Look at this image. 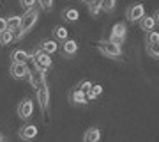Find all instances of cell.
Segmentation results:
<instances>
[{"instance_id":"cell-7","label":"cell","mask_w":159,"mask_h":142,"mask_svg":"<svg viewBox=\"0 0 159 142\" xmlns=\"http://www.w3.org/2000/svg\"><path fill=\"white\" fill-rule=\"evenodd\" d=\"M9 71H11L12 78H25L29 75V66L25 62H12Z\"/></svg>"},{"instance_id":"cell-14","label":"cell","mask_w":159,"mask_h":142,"mask_svg":"<svg viewBox=\"0 0 159 142\" xmlns=\"http://www.w3.org/2000/svg\"><path fill=\"white\" fill-rule=\"evenodd\" d=\"M11 59H12V62H29V59H30V55L27 53L25 50H14L11 53Z\"/></svg>"},{"instance_id":"cell-3","label":"cell","mask_w":159,"mask_h":142,"mask_svg":"<svg viewBox=\"0 0 159 142\" xmlns=\"http://www.w3.org/2000/svg\"><path fill=\"white\" fill-rule=\"evenodd\" d=\"M30 59L34 61V66L35 68H39V69H43V71H46V69L51 66V57H50V53H46V51H43L41 48H37V50L30 55Z\"/></svg>"},{"instance_id":"cell-12","label":"cell","mask_w":159,"mask_h":142,"mask_svg":"<svg viewBox=\"0 0 159 142\" xmlns=\"http://www.w3.org/2000/svg\"><path fill=\"white\" fill-rule=\"evenodd\" d=\"M62 51L66 53V55H74L76 51H78V43L73 39H66L62 45Z\"/></svg>"},{"instance_id":"cell-8","label":"cell","mask_w":159,"mask_h":142,"mask_svg":"<svg viewBox=\"0 0 159 142\" xmlns=\"http://www.w3.org/2000/svg\"><path fill=\"white\" fill-rule=\"evenodd\" d=\"M18 114H20L21 119H29L30 115L34 114V103H32V100H23L18 105Z\"/></svg>"},{"instance_id":"cell-17","label":"cell","mask_w":159,"mask_h":142,"mask_svg":"<svg viewBox=\"0 0 159 142\" xmlns=\"http://www.w3.org/2000/svg\"><path fill=\"white\" fill-rule=\"evenodd\" d=\"M20 23H21V16H11V18H7V30L16 32L18 28H20Z\"/></svg>"},{"instance_id":"cell-6","label":"cell","mask_w":159,"mask_h":142,"mask_svg":"<svg viewBox=\"0 0 159 142\" xmlns=\"http://www.w3.org/2000/svg\"><path fill=\"white\" fill-rule=\"evenodd\" d=\"M35 92H37V100H39L41 108L48 110V107H50V89H48V85L43 84L39 89H35Z\"/></svg>"},{"instance_id":"cell-27","label":"cell","mask_w":159,"mask_h":142,"mask_svg":"<svg viewBox=\"0 0 159 142\" xmlns=\"http://www.w3.org/2000/svg\"><path fill=\"white\" fill-rule=\"evenodd\" d=\"M147 41H148V43H157V41H159V32H156V30H150V32H148Z\"/></svg>"},{"instance_id":"cell-30","label":"cell","mask_w":159,"mask_h":142,"mask_svg":"<svg viewBox=\"0 0 159 142\" xmlns=\"http://www.w3.org/2000/svg\"><path fill=\"white\" fill-rule=\"evenodd\" d=\"M154 20H156V23H159V11L156 12V18H154Z\"/></svg>"},{"instance_id":"cell-23","label":"cell","mask_w":159,"mask_h":142,"mask_svg":"<svg viewBox=\"0 0 159 142\" xmlns=\"http://www.w3.org/2000/svg\"><path fill=\"white\" fill-rule=\"evenodd\" d=\"M115 4H117L115 0H101V9L110 12V11H113L115 9Z\"/></svg>"},{"instance_id":"cell-15","label":"cell","mask_w":159,"mask_h":142,"mask_svg":"<svg viewBox=\"0 0 159 142\" xmlns=\"http://www.w3.org/2000/svg\"><path fill=\"white\" fill-rule=\"evenodd\" d=\"M140 22H142V28L145 32H150V30L156 28V20H154V16H143Z\"/></svg>"},{"instance_id":"cell-31","label":"cell","mask_w":159,"mask_h":142,"mask_svg":"<svg viewBox=\"0 0 159 142\" xmlns=\"http://www.w3.org/2000/svg\"><path fill=\"white\" fill-rule=\"evenodd\" d=\"M81 2H85V4H89V2H92V0H81Z\"/></svg>"},{"instance_id":"cell-13","label":"cell","mask_w":159,"mask_h":142,"mask_svg":"<svg viewBox=\"0 0 159 142\" xmlns=\"http://www.w3.org/2000/svg\"><path fill=\"white\" fill-rule=\"evenodd\" d=\"M71 101L74 103V105H85L89 100H87V94L83 91H80V89H76V91L71 92Z\"/></svg>"},{"instance_id":"cell-18","label":"cell","mask_w":159,"mask_h":142,"mask_svg":"<svg viewBox=\"0 0 159 142\" xmlns=\"http://www.w3.org/2000/svg\"><path fill=\"white\" fill-rule=\"evenodd\" d=\"M12 41H14V34H12L11 30H4V32H0V45H11Z\"/></svg>"},{"instance_id":"cell-24","label":"cell","mask_w":159,"mask_h":142,"mask_svg":"<svg viewBox=\"0 0 159 142\" xmlns=\"http://www.w3.org/2000/svg\"><path fill=\"white\" fill-rule=\"evenodd\" d=\"M147 51L152 57H159V41H157V43H148V45H147Z\"/></svg>"},{"instance_id":"cell-22","label":"cell","mask_w":159,"mask_h":142,"mask_svg":"<svg viewBox=\"0 0 159 142\" xmlns=\"http://www.w3.org/2000/svg\"><path fill=\"white\" fill-rule=\"evenodd\" d=\"M89 11L92 14H97V12L101 11V0H92V2H89Z\"/></svg>"},{"instance_id":"cell-9","label":"cell","mask_w":159,"mask_h":142,"mask_svg":"<svg viewBox=\"0 0 159 142\" xmlns=\"http://www.w3.org/2000/svg\"><path fill=\"white\" fill-rule=\"evenodd\" d=\"M145 14V7L142 4H134V6L129 7V11H127V18H129V22H140Z\"/></svg>"},{"instance_id":"cell-26","label":"cell","mask_w":159,"mask_h":142,"mask_svg":"<svg viewBox=\"0 0 159 142\" xmlns=\"http://www.w3.org/2000/svg\"><path fill=\"white\" fill-rule=\"evenodd\" d=\"M41 4V7L44 9V11H50L51 7H53V0H37Z\"/></svg>"},{"instance_id":"cell-16","label":"cell","mask_w":159,"mask_h":142,"mask_svg":"<svg viewBox=\"0 0 159 142\" xmlns=\"http://www.w3.org/2000/svg\"><path fill=\"white\" fill-rule=\"evenodd\" d=\"M41 50L43 51H46V53H55V51L58 50V45H57V41H51V39H48V41H44L43 43V46H41Z\"/></svg>"},{"instance_id":"cell-19","label":"cell","mask_w":159,"mask_h":142,"mask_svg":"<svg viewBox=\"0 0 159 142\" xmlns=\"http://www.w3.org/2000/svg\"><path fill=\"white\" fill-rule=\"evenodd\" d=\"M85 94H87V100H94V98H97V96H101V94H102V87H101V85L92 84L90 91L85 92Z\"/></svg>"},{"instance_id":"cell-5","label":"cell","mask_w":159,"mask_h":142,"mask_svg":"<svg viewBox=\"0 0 159 142\" xmlns=\"http://www.w3.org/2000/svg\"><path fill=\"white\" fill-rule=\"evenodd\" d=\"M125 34H127V28H125L124 23H117L113 28H111V36H110V41L115 43V45H122L125 39Z\"/></svg>"},{"instance_id":"cell-11","label":"cell","mask_w":159,"mask_h":142,"mask_svg":"<svg viewBox=\"0 0 159 142\" xmlns=\"http://www.w3.org/2000/svg\"><path fill=\"white\" fill-rule=\"evenodd\" d=\"M99 140H101V130L99 128H89L85 131L83 142H99Z\"/></svg>"},{"instance_id":"cell-1","label":"cell","mask_w":159,"mask_h":142,"mask_svg":"<svg viewBox=\"0 0 159 142\" xmlns=\"http://www.w3.org/2000/svg\"><path fill=\"white\" fill-rule=\"evenodd\" d=\"M37 20H39V11H37V9H29V11H27V12L21 16L20 28H18L16 32H12V34H14V41H16V39H21L23 36L27 34L30 28H32L35 23H37Z\"/></svg>"},{"instance_id":"cell-32","label":"cell","mask_w":159,"mask_h":142,"mask_svg":"<svg viewBox=\"0 0 159 142\" xmlns=\"http://www.w3.org/2000/svg\"><path fill=\"white\" fill-rule=\"evenodd\" d=\"M0 142H4V137H2V133H0Z\"/></svg>"},{"instance_id":"cell-2","label":"cell","mask_w":159,"mask_h":142,"mask_svg":"<svg viewBox=\"0 0 159 142\" xmlns=\"http://www.w3.org/2000/svg\"><path fill=\"white\" fill-rule=\"evenodd\" d=\"M97 48L104 57H111V59H119L122 55V48L119 45H115L111 41H99L97 43Z\"/></svg>"},{"instance_id":"cell-29","label":"cell","mask_w":159,"mask_h":142,"mask_svg":"<svg viewBox=\"0 0 159 142\" xmlns=\"http://www.w3.org/2000/svg\"><path fill=\"white\" fill-rule=\"evenodd\" d=\"M7 28V20L6 18H0V32H4Z\"/></svg>"},{"instance_id":"cell-20","label":"cell","mask_w":159,"mask_h":142,"mask_svg":"<svg viewBox=\"0 0 159 142\" xmlns=\"http://www.w3.org/2000/svg\"><path fill=\"white\" fill-rule=\"evenodd\" d=\"M78 18H80L78 9H66L64 11V20H67V22H76Z\"/></svg>"},{"instance_id":"cell-28","label":"cell","mask_w":159,"mask_h":142,"mask_svg":"<svg viewBox=\"0 0 159 142\" xmlns=\"http://www.w3.org/2000/svg\"><path fill=\"white\" fill-rule=\"evenodd\" d=\"M90 87H92L90 82H81L78 89H80V91H83V92H89V91H90Z\"/></svg>"},{"instance_id":"cell-10","label":"cell","mask_w":159,"mask_h":142,"mask_svg":"<svg viewBox=\"0 0 159 142\" xmlns=\"http://www.w3.org/2000/svg\"><path fill=\"white\" fill-rule=\"evenodd\" d=\"M37 135V128L34 125H25L20 128V139L21 140H32Z\"/></svg>"},{"instance_id":"cell-25","label":"cell","mask_w":159,"mask_h":142,"mask_svg":"<svg viewBox=\"0 0 159 142\" xmlns=\"http://www.w3.org/2000/svg\"><path fill=\"white\" fill-rule=\"evenodd\" d=\"M21 2V6L29 11V9H34L35 7V4H37V0H20Z\"/></svg>"},{"instance_id":"cell-21","label":"cell","mask_w":159,"mask_h":142,"mask_svg":"<svg viewBox=\"0 0 159 142\" xmlns=\"http://www.w3.org/2000/svg\"><path fill=\"white\" fill-rule=\"evenodd\" d=\"M53 34H55V37L60 41H66L67 39V28H64V27H57L55 30H53Z\"/></svg>"},{"instance_id":"cell-4","label":"cell","mask_w":159,"mask_h":142,"mask_svg":"<svg viewBox=\"0 0 159 142\" xmlns=\"http://www.w3.org/2000/svg\"><path fill=\"white\" fill-rule=\"evenodd\" d=\"M29 80H30V85L34 87V89H39L43 84H46V75H44V71L43 69H39V68H32V69H29Z\"/></svg>"}]
</instances>
